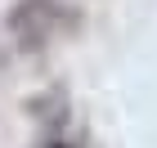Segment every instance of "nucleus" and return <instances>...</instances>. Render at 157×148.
<instances>
[{"instance_id":"1","label":"nucleus","mask_w":157,"mask_h":148,"mask_svg":"<svg viewBox=\"0 0 157 148\" xmlns=\"http://www.w3.org/2000/svg\"><path fill=\"white\" fill-rule=\"evenodd\" d=\"M67 27H76V13L67 9L63 0H18L9 9V32H13V40L23 49L49 45V40L59 36V32H67Z\"/></svg>"},{"instance_id":"2","label":"nucleus","mask_w":157,"mask_h":148,"mask_svg":"<svg viewBox=\"0 0 157 148\" xmlns=\"http://www.w3.org/2000/svg\"><path fill=\"white\" fill-rule=\"evenodd\" d=\"M45 148H90V144H76V139H63V135H49Z\"/></svg>"}]
</instances>
